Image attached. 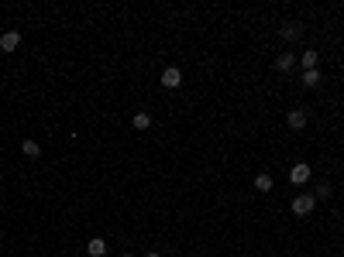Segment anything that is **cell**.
Segmentation results:
<instances>
[{
	"mask_svg": "<svg viewBox=\"0 0 344 257\" xmlns=\"http://www.w3.org/2000/svg\"><path fill=\"white\" fill-rule=\"evenodd\" d=\"M124 257H131V254H124Z\"/></svg>",
	"mask_w": 344,
	"mask_h": 257,
	"instance_id": "obj_15",
	"label": "cell"
},
{
	"mask_svg": "<svg viewBox=\"0 0 344 257\" xmlns=\"http://www.w3.org/2000/svg\"><path fill=\"white\" fill-rule=\"evenodd\" d=\"M313 206H317V196H310V192H303V196L293 199V212H296V216H310Z\"/></svg>",
	"mask_w": 344,
	"mask_h": 257,
	"instance_id": "obj_1",
	"label": "cell"
},
{
	"mask_svg": "<svg viewBox=\"0 0 344 257\" xmlns=\"http://www.w3.org/2000/svg\"><path fill=\"white\" fill-rule=\"evenodd\" d=\"M17 45H21V34L17 31H4L0 34V48H4V52H14Z\"/></svg>",
	"mask_w": 344,
	"mask_h": 257,
	"instance_id": "obj_4",
	"label": "cell"
},
{
	"mask_svg": "<svg viewBox=\"0 0 344 257\" xmlns=\"http://www.w3.org/2000/svg\"><path fill=\"white\" fill-rule=\"evenodd\" d=\"M86 250H90V257H103L107 254V240H103V237H93Z\"/></svg>",
	"mask_w": 344,
	"mask_h": 257,
	"instance_id": "obj_6",
	"label": "cell"
},
{
	"mask_svg": "<svg viewBox=\"0 0 344 257\" xmlns=\"http://www.w3.org/2000/svg\"><path fill=\"white\" fill-rule=\"evenodd\" d=\"M162 86H165V90H179V86H183V72H179L176 66H169L165 72H162Z\"/></svg>",
	"mask_w": 344,
	"mask_h": 257,
	"instance_id": "obj_2",
	"label": "cell"
},
{
	"mask_svg": "<svg viewBox=\"0 0 344 257\" xmlns=\"http://www.w3.org/2000/svg\"><path fill=\"white\" fill-rule=\"evenodd\" d=\"M293 66H296V58H293V55H286V52H282V55L275 58V69H279V72H289Z\"/></svg>",
	"mask_w": 344,
	"mask_h": 257,
	"instance_id": "obj_8",
	"label": "cell"
},
{
	"mask_svg": "<svg viewBox=\"0 0 344 257\" xmlns=\"http://www.w3.org/2000/svg\"><path fill=\"white\" fill-rule=\"evenodd\" d=\"M279 34H282L286 41H293V38H299V24H282V28H279Z\"/></svg>",
	"mask_w": 344,
	"mask_h": 257,
	"instance_id": "obj_12",
	"label": "cell"
},
{
	"mask_svg": "<svg viewBox=\"0 0 344 257\" xmlns=\"http://www.w3.org/2000/svg\"><path fill=\"white\" fill-rule=\"evenodd\" d=\"M145 257H162V254H145Z\"/></svg>",
	"mask_w": 344,
	"mask_h": 257,
	"instance_id": "obj_14",
	"label": "cell"
},
{
	"mask_svg": "<svg viewBox=\"0 0 344 257\" xmlns=\"http://www.w3.org/2000/svg\"><path fill=\"white\" fill-rule=\"evenodd\" d=\"M317 52H313V48H310V52H303V55H299V66H303V72H310V69H317Z\"/></svg>",
	"mask_w": 344,
	"mask_h": 257,
	"instance_id": "obj_7",
	"label": "cell"
},
{
	"mask_svg": "<svg viewBox=\"0 0 344 257\" xmlns=\"http://www.w3.org/2000/svg\"><path fill=\"white\" fill-rule=\"evenodd\" d=\"M131 123H135L138 131H148V127H151V113H145V110L135 113V120H131Z\"/></svg>",
	"mask_w": 344,
	"mask_h": 257,
	"instance_id": "obj_9",
	"label": "cell"
},
{
	"mask_svg": "<svg viewBox=\"0 0 344 257\" xmlns=\"http://www.w3.org/2000/svg\"><path fill=\"white\" fill-rule=\"evenodd\" d=\"M255 189L269 192V189H272V175H265V172H262V175H255Z\"/></svg>",
	"mask_w": 344,
	"mask_h": 257,
	"instance_id": "obj_11",
	"label": "cell"
},
{
	"mask_svg": "<svg viewBox=\"0 0 344 257\" xmlns=\"http://www.w3.org/2000/svg\"><path fill=\"white\" fill-rule=\"evenodd\" d=\"M289 127H293V131H303V127H307V113L303 110H289Z\"/></svg>",
	"mask_w": 344,
	"mask_h": 257,
	"instance_id": "obj_5",
	"label": "cell"
},
{
	"mask_svg": "<svg viewBox=\"0 0 344 257\" xmlns=\"http://www.w3.org/2000/svg\"><path fill=\"white\" fill-rule=\"evenodd\" d=\"M317 82H320V72H317V69L303 72V86H317Z\"/></svg>",
	"mask_w": 344,
	"mask_h": 257,
	"instance_id": "obj_13",
	"label": "cell"
},
{
	"mask_svg": "<svg viewBox=\"0 0 344 257\" xmlns=\"http://www.w3.org/2000/svg\"><path fill=\"white\" fill-rule=\"evenodd\" d=\"M21 151H24V155H28V158H38V155H42V144L28 137V141H24V144H21Z\"/></svg>",
	"mask_w": 344,
	"mask_h": 257,
	"instance_id": "obj_10",
	"label": "cell"
},
{
	"mask_svg": "<svg viewBox=\"0 0 344 257\" xmlns=\"http://www.w3.org/2000/svg\"><path fill=\"white\" fill-rule=\"evenodd\" d=\"M289 179L296 182V185H303V182H310V165H303V161H296V165H293V172H289Z\"/></svg>",
	"mask_w": 344,
	"mask_h": 257,
	"instance_id": "obj_3",
	"label": "cell"
}]
</instances>
